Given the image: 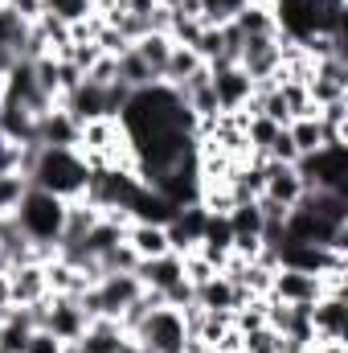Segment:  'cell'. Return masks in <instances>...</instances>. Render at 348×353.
Returning <instances> with one entry per match:
<instances>
[{
  "mask_svg": "<svg viewBox=\"0 0 348 353\" xmlns=\"http://www.w3.org/2000/svg\"><path fill=\"white\" fill-rule=\"evenodd\" d=\"M29 185L33 189H45L62 201H78L87 193L90 181V165L83 161L78 148H37L33 165H29Z\"/></svg>",
  "mask_w": 348,
  "mask_h": 353,
  "instance_id": "obj_1",
  "label": "cell"
},
{
  "mask_svg": "<svg viewBox=\"0 0 348 353\" xmlns=\"http://www.w3.org/2000/svg\"><path fill=\"white\" fill-rule=\"evenodd\" d=\"M12 222L21 226L25 239H33L37 247H58L62 239V222H66V201L45 193V189H25L21 205L12 210Z\"/></svg>",
  "mask_w": 348,
  "mask_h": 353,
  "instance_id": "obj_2",
  "label": "cell"
},
{
  "mask_svg": "<svg viewBox=\"0 0 348 353\" xmlns=\"http://www.w3.org/2000/svg\"><path fill=\"white\" fill-rule=\"evenodd\" d=\"M140 292H144V283L135 279V271H111V275H98V283H90L78 300H83L90 321H98V316L119 321L123 308L140 300Z\"/></svg>",
  "mask_w": 348,
  "mask_h": 353,
  "instance_id": "obj_3",
  "label": "cell"
},
{
  "mask_svg": "<svg viewBox=\"0 0 348 353\" xmlns=\"http://www.w3.org/2000/svg\"><path fill=\"white\" fill-rule=\"evenodd\" d=\"M295 173L303 176V189H336L348 193V144L345 148H320L295 161Z\"/></svg>",
  "mask_w": 348,
  "mask_h": 353,
  "instance_id": "obj_4",
  "label": "cell"
},
{
  "mask_svg": "<svg viewBox=\"0 0 348 353\" xmlns=\"http://www.w3.org/2000/svg\"><path fill=\"white\" fill-rule=\"evenodd\" d=\"M131 337H135L148 353H184L188 329H184V316H180L176 308L160 304V308H152V312L144 316V325H140Z\"/></svg>",
  "mask_w": 348,
  "mask_h": 353,
  "instance_id": "obj_5",
  "label": "cell"
},
{
  "mask_svg": "<svg viewBox=\"0 0 348 353\" xmlns=\"http://www.w3.org/2000/svg\"><path fill=\"white\" fill-rule=\"evenodd\" d=\"M238 66H242L254 83L274 79L279 66H283V37H279V33H266V37H242Z\"/></svg>",
  "mask_w": 348,
  "mask_h": 353,
  "instance_id": "obj_6",
  "label": "cell"
},
{
  "mask_svg": "<svg viewBox=\"0 0 348 353\" xmlns=\"http://www.w3.org/2000/svg\"><path fill=\"white\" fill-rule=\"evenodd\" d=\"M209 87L217 99V111H242L254 99V79L234 62V66H209Z\"/></svg>",
  "mask_w": 348,
  "mask_h": 353,
  "instance_id": "obj_7",
  "label": "cell"
},
{
  "mask_svg": "<svg viewBox=\"0 0 348 353\" xmlns=\"http://www.w3.org/2000/svg\"><path fill=\"white\" fill-rule=\"evenodd\" d=\"M90 316L87 308H83V300L78 296H50V304H45V325L41 329H50L58 341H78L83 333H87Z\"/></svg>",
  "mask_w": 348,
  "mask_h": 353,
  "instance_id": "obj_8",
  "label": "cell"
},
{
  "mask_svg": "<svg viewBox=\"0 0 348 353\" xmlns=\"http://www.w3.org/2000/svg\"><path fill=\"white\" fill-rule=\"evenodd\" d=\"M78 140H83V123L62 103H54L50 111L37 115V144L41 148H78Z\"/></svg>",
  "mask_w": 348,
  "mask_h": 353,
  "instance_id": "obj_9",
  "label": "cell"
},
{
  "mask_svg": "<svg viewBox=\"0 0 348 353\" xmlns=\"http://www.w3.org/2000/svg\"><path fill=\"white\" fill-rule=\"evenodd\" d=\"M320 296H324L320 275L279 267V271H274V279H270V300H279V304H316Z\"/></svg>",
  "mask_w": 348,
  "mask_h": 353,
  "instance_id": "obj_10",
  "label": "cell"
},
{
  "mask_svg": "<svg viewBox=\"0 0 348 353\" xmlns=\"http://www.w3.org/2000/svg\"><path fill=\"white\" fill-rule=\"evenodd\" d=\"M8 275V300L17 308H29L37 300L50 296V279H45V263H17L4 271Z\"/></svg>",
  "mask_w": 348,
  "mask_h": 353,
  "instance_id": "obj_11",
  "label": "cell"
},
{
  "mask_svg": "<svg viewBox=\"0 0 348 353\" xmlns=\"http://www.w3.org/2000/svg\"><path fill=\"white\" fill-rule=\"evenodd\" d=\"M205 222H209V214L193 201V205H180L173 218H168V243H173L176 255H188V251H197V243L205 239Z\"/></svg>",
  "mask_w": 348,
  "mask_h": 353,
  "instance_id": "obj_12",
  "label": "cell"
},
{
  "mask_svg": "<svg viewBox=\"0 0 348 353\" xmlns=\"http://www.w3.org/2000/svg\"><path fill=\"white\" fill-rule=\"evenodd\" d=\"M262 197L266 201H279V205H295L303 197V176L295 173V165H274V161H262Z\"/></svg>",
  "mask_w": 348,
  "mask_h": 353,
  "instance_id": "obj_13",
  "label": "cell"
},
{
  "mask_svg": "<svg viewBox=\"0 0 348 353\" xmlns=\"http://www.w3.org/2000/svg\"><path fill=\"white\" fill-rule=\"evenodd\" d=\"M312 329H316V341H345V329H348L345 296H320L312 304Z\"/></svg>",
  "mask_w": 348,
  "mask_h": 353,
  "instance_id": "obj_14",
  "label": "cell"
},
{
  "mask_svg": "<svg viewBox=\"0 0 348 353\" xmlns=\"http://www.w3.org/2000/svg\"><path fill=\"white\" fill-rule=\"evenodd\" d=\"M135 279H140L144 288H152V292H160V296H164L173 283L184 279V259H180L176 251L160 255V259H140V263H135Z\"/></svg>",
  "mask_w": 348,
  "mask_h": 353,
  "instance_id": "obj_15",
  "label": "cell"
},
{
  "mask_svg": "<svg viewBox=\"0 0 348 353\" xmlns=\"http://www.w3.org/2000/svg\"><path fill=\"white\" fill-rule=\"evenodd\" d=\"M123 243L135 251V259H160V255H168V251H173L168 230H164V226H156V222H131V226L123 230Z\"/></svg>",
  "mask_w": 348,
  "mask_h": 353,
  "instance_id": "obj_16",
  "label": "cell"
},
{
  "mask_svg": "<svg viewBox=\"0 0 348 353\" xmlns=\"http://www.w3.org/2000/svg\"><path fill=\"white\" fill-rule=\"evenodd\" d=\"M123 341H127V333L119 329V321H107V316L90 321L87 333L78 337L83 353H119V350H123Z\"/></svg>",
  "mask_w": 348,
  "mask_h": 353,
  "instance_id": "obj_17",
  "label": "cell"
},
{
  "mask_svg": "<svg viewBox=\"0 0 348 353\" xmlns=\"http://www.w3.org/2000/svg\"><path fill=\"white\" fill-rule=\"evenodd\" d=\"M131 50H135V58L156 74V83L164 79V66H168V54H173V37L168 33H144L140 41H131Z\"/></svg>",
  "mask_w": 348,
  "mask_h": 353,
  "instance_id": "obj_18",
  "label": "cell"
},
{
  "mask_svg": "<svg viewBox=\"0 0 348 353\" xmlns=\"http://www.w3.org/2000/svg\"><path fill=\"white\" fill-rule=\"evenodd\" d=\"M287 136H291V144L299 148V157L324 148V123H320L316 115H295V119L287 123Z\"/></svg>",
  "mask_w": 348,
  "mask_h": 353,
  "instance_id": "obj_19",
  "label": "cell"
},
{
  "mask_svg": "<svg viewBox=\"0 0 348 353\" xmlns=\"http://www.w3.org/2000/svg\"><path fill=\"white\" fill-rule=\"evenodd\" d=\"M230 25L238 29V37H266V33H279V29H274V17H270V4H254V0H250Z\"/></svg>",
  "mask_w": 348,
  "mask_h": 353,
  "instance_id": "obj_20",
  "label": "cell"
},
{
  "mask_svg": "<svg viewBox=\"0 0 348 353\" xmlns=\"http://www.w3.org/2000/svg\"><path fill=\"white\" fill-rule=\"evenodd\" d=\"M205 62L188 50V46H173V54H168V66H164V79L160 83H168V87H180V83H188L197 70H201Z\"/></svg>",
  "mask_w": 348,
  "mask_h": 353,
  "instance_id": "obj_21",
  "label": "cell"
},
{
  "mask_svg": "<svg viewBox=\"0 0 348 353\" xmlns=\"http://www.w3.org/2000/svg\"><path fill=\"white\" fill-rule=\"evenodd\" d=\"M41 12H50L62 25H78V21L94 17V0H41Z\"/></svg>",
  "mask_w": 348,
  "mask_h": 353,
  "instance_id": "obj_22",
  "label": "cell"
},
{
  "mask_svg": "<svg viewBox=\"0 0 348 353\" xmlns=\"http://www.w3.org/2000/svg\"><path fill=\"white\" fill-rule=\"evenodd\" d=\"M25 189H29V176L25 173H17V169H4L0 173V218H12V210L21 205Z\"/></svg>",
  "mask_w": 348,
  "mask_h": 353,
  "instance_id": "obj_23",
  "label": "cell"
},
{
  "mask_svg": "<svg viewBox=\"0 0 348 353\" xmlns=\"http://www.w3.org/2000/svg\"><path fill=\"white\" fill-rule=\"evenodd\" d=\"M226 222H230V230H234V234H254V239H262V210H259V201H242V205H234V210L226 214Z\"/></svg>",
  "mask_w": 348,
  "mask_h": 353,
  "instance_id": "obj_24",
  "label": "cell"
},
{
  "mask_svg": "<svg viewBox=\"0 0 348 353\" xmlns=\"http://www.w3.org/2000/svg\"><path fill=\"white\" fill-rule=\"evenodd\" d=\"M238 353H283V337H279L270 325L250 329V333H242V350Z\"/></svg>",
  "mask_w": 348,
  "mask_h": 353,
  "instance_id": "obj_25",
  "label": "cell"
},
{
  "mask_svg": "<svg viewBox=\"0 0 348 353\" xmlns=\"http://www.w3.org/2000/svg\"><path fill=\"white\" fill-rule=\"evenodd\" d=\"M279 94H283L291 119H295V115H316V107H312V99H307V87H303V83H279Z\"/></svg>",
  "mask_w": 348,
  "mask_h": 353,
  "instance_id": "obj_26",
  "label": "cell"
},
{
  "mask_svg": "<svg viewBox=\"0 0 348 353\" xmlns=\"http://www.w3.org/2000/svg\"><path fill=\"white\" fill-rule=\"evenodd\" d=\"M184 259V279L193 283V288H201V283H209L213 275H217V267L209 263V259H201L197 251H188V255H180Z\"/></svg>",
  "mask_w": 348,
  "mask_h": 353,
  "instance_id": "obj_27",
  "label": "cell"
},
{
  "mask_svg": "<svg viewBox=\"0 0 348 353\" xmlns=\"http://www.w3.org/2000/svg\"><path fill=\"white\" fill-rule=\"evenodd\" d=\"M25 353H62V341L50 329H33L29 341H25Z\"/></svg>",
  "mask_w": 348,
  "mask_h": 353,
  "instance_id": "obj_28",
  "label": "cell"
},
{
  "mask_svg": "<svg viewBox=\"0 0 348 353\" xmlns=\"http://www.w3.org/2000/svg\"><path fill=\"white\" fill-rule=\"evenodd\" d=\"M0 4H4L8 12H17L21 21H29V25L41 17V0H0Z\"/></svg>",
  "mask_w": 348,
  "mask_h": 353,
  "instance_id": "obj_29",
  "label": "cell"
},
{
  "mask_svg": "<svg viewBox=\"0 0 348 353\" xmlns=\"http://www.w3.org/2000/svg\"><path fill=\"white\" fill-rule=\"evenodd\" d=\"M0 353H4V350H0Z\"/></svg>",
  "mask_w": 348,
  "mask_h": 353,
  "instance_id": "obj_30",
  "label": "cell"
}]
</instances>
